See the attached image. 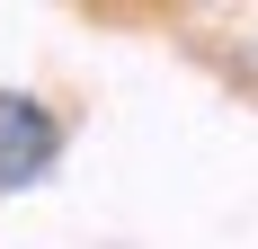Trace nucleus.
I'll list each match as a JSON object with an SVG mask.
<instances>
[{
    "label": "nucleus",
    "instance_id": "f257e3e1",
    "mask_svg": "<svg viewBox=\"0 0 258 249\" xmlns=\"http://www.w3.org/2000/svg\"><path fill=\"white\" fill-rule=\"evenodd\" d=\"M62 160V116L27 89H0V187H36Z\"/></svg>",
    "mask_w": 258,
    "mask_h": 249
}]
</instances>
